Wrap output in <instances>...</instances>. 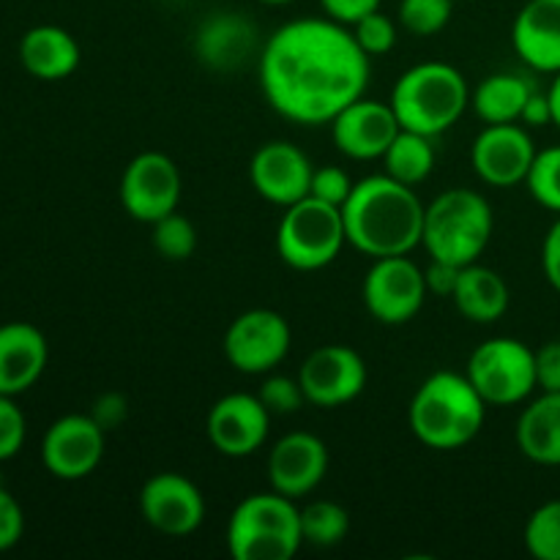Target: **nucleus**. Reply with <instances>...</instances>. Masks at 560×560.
Listing matches in <instances>:
<instances>
[{
    "label": "nucleus",
    "mask_w": 560,
    "mask_h": 560,
    "mask_svg": "<svg viewBox=\"0 0 560 560\" xmlns=\"http://www.w3.org/2000/svg\"><path fill=\"white\" fill-rule=\"evenodd\" d=\"M468 381L487 405L512 408L525 402L539 388L536 350L514 337H492L470 353Z\"/></svg>",
    "instance_id": "6e6552de"
},
{
    "label": "nucleus",
    "mask_w": 560,
    "mask_h": 560,
    "mask_svg": "<svg viewBox=\"0 0 560 560\" xmlns=\"http://www.w3.org/2000/svg\"><path fill=\"white\" fill-rule=\"evenodd\" d=\"M20 63L31 77L44 82L66 80L80 66V44L58 25H36L22 36Z\"/></svg>",
    "instance_id": "5701e85b"
},
{
    "label": "nucleus",
    "mask_w": 560,
    "mask_h": 560,
    "mask_svg": "<svg viewBox=\"0 0 560 560\" xmlns=\"http://www.w3.org/2000/svg\"><path fill=\"white\" fill-rule=\"evenodd\" d=\"M388 104L402 129L441 137L470 107V88L457 66L427 60V63L410 66L394 82Z\"/></svg>",
    "instance_id": "20e7f679"
},
{
    "label": "nucleus",
    "mask_w": 560,
    "mask_h": 560,
    "mask_svg": "<svg viewBox=\"0 0 560 560\" xmlns=\"http://www.w3.org/2000/svg\"><path fill=\"white\" fill-rule=\"evenodd\" d=\"M293 331L284 315L273 310H249L224 331V359L244 375H268L290 353Z\"/></svg>",
    "instance_id": "9d476101"
},
{
    "label": "nucleus",
    "mask_w": 560,
    "mask_h": 560,
    "mask_svg": "<svg viewBox=\"0 0 560 560\" xmlns=\"http://www.w3.org/2000/svg\"><path fill=\"white\" fill-rule=\"evenodd\" d=\"M534 88L517 74H490L470 91V107L485 124H517Z\"/></svg>",
    "instance_id": "a878e982"
},
{
    "label": "nucleus",
    "mask_w": 560,
    "mask_h": 560,
    "mask_svg": "<svg viewBox=\"0 0 560 560\" xmlns=\"http://www.w3.org/2000/svg\"><path fill=\"white\" fill-rule=\"evenodd\" d=\"M541 268H545V277L550 282V288L560 293V213L556 224L550 228V233L545 235V244H541Z\"/></svg>",
    "instance_id": "ea45409f"
},
{
    "label": "nucleus",
    "mask_w": 560,
    "mask_h": 560,
    "mask_svg": "<svg viewBox=\"0 0 560 560\" xmlns=\"http://www.w3.org/2000/svg\"><path fill=\"white\" fill-rule=\"evenodd\" d=\"M525 550L536 560H560V501H547L528 517Z\"/></svg>",
    "instance_id": "c85d7f7f"
},
{
    "label": "nucleus",
    "mask_w": 560,
    "mask_h": 560,
    "mask_svg": "<svg viewBox=\"0 0 560 560\" xmlns=\"http://www.w3.org/2000/svg\"><path fill=\"white\" fill-rule=\"evenodd\" d=\"M328 126H331V140L337 151L355 162L383 159V153L402 129L392 104L364 96L348 104Z\"/></svg>",
    "instance_id": "a211bd4d"
},
{
    "label": "nucleus",
    "mask_w": 560,
    "mask_h": 560,
    "mask_svg": "<svg viewBox=\"0 0 560 560\" xmlns=\"http://www.w3.org/2000/svg\"><path fill=\"white\" fill-rule=\"evenodd\" d=\"M370 74V55L348 25L331 16H306L277 27L260 52L262 93L293 124H331L364 96Z\"/></svg>",
    "instance_id": "f257e3e1"
},
{
    "label": "nucleus",
    "mask_w": 560,
    "mask_h": 560,
    "mask_svg": "<svg viewBox=\"0 0 560 560\" xmlns=\"http://www.w3.org/2000/svg\"><path fill=\"white\" fill-rule=\"evenodd\" d=\"M151 238L159 255H162L164 260H173V262L189 260L197 249L195 224L178 211L167 213V217H162L159 222H153Z\"/></svg>",
    "instance_id": "c756f323"
},
{
    "label": "nucleus",
    "mask_w": 560,
    "mask_h": 560,
    "mask_svg": "<svg viewBox=\"0 0 560 560\" xmlns=\"http://www.w3.org/2000/svg\"><path fill=\"white\" fill-rule=\"evenodd\" d=\"M230 558L235 560H290L304 545L301 509L282 492H255L233 509L228 520Z\"/></svg>",
    "instance_id": "423d86ee"
},
{
    "label": "nucleus",
    "mask_w": 560,
    "mask_h": 560,
    "mask_svg": "<svg viewBox=\"0 0 560 560\" xmlns=\"http://www.w3.org/2000/svg\"><path fill=\"white\" fill-rule=\"evenodd\" d=\"M495 228L492 206L474 189H446L424 208L421 246L432 260L448 266L479 262Z\"/></svg>",
    "instance_id": "39448f33"
},
{
    "label": "nucleus",
    "mask_w": 560,
    "mask_h": 560,
    "mask_svg": "<svg viewBox=\"0 0 560 560\" xmlns=\"http://www.w3.org/2000/svg\"><path fill=\"white\" fill-rule=\"evenodd\" d=\"M47 337L31 323L0 326V394L20 397L38 383L47 370Z\"/></svg>",
    "instance_id": "aec40b11"
},
{
    "label": "nucleus",
    "mask_w": 560,
    "mask_h": 560,
    "mask_svg": "<svg viewBox=\"0 0 560 560\" xmlns=\"http://www.w3.org/2000/svg\"><path fill=\"white\" fill-rule=\"evenodd\" d=\"M424 202L392 175H370L359 180L342 206L348 244L364 257L410 255L421 246L424 233Z\"/></svg>",
    "instance_id": "f03ea898"
},
{
    "label": "nucleus",
    "mask_w": 560,
    "mask_h": 560,
    "mask_svg": "<svg viewBox=\"0 0 560 560\" xmlns=\"http://www.w3.org/2000/svg\"><path fill=\"white\" fill-rule=\"evenodd\" d=\"M520 454L545 468L560 465V392H541L520 413L514 430Z\"/></svg>",
    "instance_id": "b1692460"
},
{
    "label": "nucleus",
    "mask_w": 560,
    "mask_h": 560,
    "mask_svg": "<svg viewBox=\"0 0 560 560\" xmlns=\"http://www.w3.org/2000/svg\"><path fill=\"white\" fill-rule=\"evenodd\" d=\"M27 424L22 410L16 408L14 397L9 394H0V463L5 459H14L16 454L25 446Z\"/></svg>",
    "instance_id": "f704fd0d"
},
{
    "label": "nucleus",
    "mask_w": 560,
    "mask_h": 560,
    "mask_svg": "<svg viewBox=\"0 0 560 560\" xmlns=\"http://www.w3.org/2000/svg\"><path fill=\"white\" fill-rule=\"evenodd\" d=\"M257 47V33L246 16L222 11L200 25L195 36V52L208 69L235 71L252 58Z\"/></svg>",
    "instance_id": "4be33fe9"
},
{
    "label": "nucleus",
    "mask_w": 560,
    "mask_h": 560,
    "mask_svg": "<svg viewBox=\"0 0 560 560\" xmlns=\"http://www.w3.org/2000/svg\"><path fill=\"white\" fill-rule=\"evenodd\" d=\"M364 359L348 345H323L312 350L299 370V383L306 402L315 408H342L361 397L366 388Z\"/></svg>",
    "instance_id": "f8f14e48"
},
{
    "label": "nucleus",
    "mask_w": 560,
    "mask_h": 560,
    "mask_svg": "<svg viewBox=\"0 0 560 560\" xmlns=\"http://www.w3.org/2000/svg\"><path fill=\"white\" fill-rule=\"evenodd\" d=\"M140 514L156 534L189 536L206 523V498L184 474H153L140 490Z\"/></svg>",
    "instance_id": "4468645a"
},
{
    "label": "nucleus",
    "mask_w": 560,
    "mask_h": 560,
    "mask_svg": "<svg viewBox=\"0 0 560 560\" xmlns=\"http://www.w3.org/2000/svg\"><path fill=\"white\" fill-rule=\"evenodd\" d=\"M312 175L315 167L310 156L288 140L266 142L257 148L249 162L252 189L279 208H290L293 202L310 197Z\"/></svg>",
    "instance_id": "f3484780"
},
{
    "label": "nucleus",
    "mask_w": 560,
    "mask_h": 560,
    "mask_svg": "<svg viewBox=\"0 0 560 560\" xmlns=\"http://www.w3.org/2000/svg\"><path fill=\"white\" fill-rule=\"evenodd\" d=\"M547 98H550V109H552V124L560 129V71L556 74V80H552L550 91H547Z\"/></svg>",
    "instance_id": "c03bdc74"
},
{
    "label": "nucleus",
    "mask_w": 560,
    "mask_h": 560,
    "mask_svg": "<svg viewBox=\"0 0 560 560\" xmlns=\"http://www.w3.org/2000/svg\"><path fill=\"white\" fill-rule=\"evenodd\" d=\"M268 432H271V413L257 394H228L208 410L206 435L224 457H252L268 441Z\"/></svg>",
    "instance_id": "dca6fc26"
},
{
    "label": "nucleus",
    "mask_w": 560,
    "mask_h": 560,
    "mask_svg": "<svg viewBox=\"0 0 560 560\" xmlns=\"http://www.w3.org/2000/svg\"><path fill=\"white\" fill-rule=\"evenodd\" d=\"M536 377L541 392H560V342L536 350Z\"/></svg>",
    "instance_id": "58836bf2"
},
{
    "label": "nucleus",
    "mask_w": 560,
    "mask_h": 560,
    "mask_svg": "<svg viewBox=\"0 0 560 560\" xmlns=\"http://www.w3.org/2000/svg\"><path fill=\"white\" fill-rule=\"evenodd\" d=\"M180 170L167 153H137L120 175V206L137 222L153 224L167 213L178 211L180 202Z\"/></svg>",
    "instance_id": "9b49d317"
},
{
    "label": "nucleus",
    "mask_w": 560,
    "mask_h": 560,
    "mask_svg": "<svg viewBox=\"0 0 560 560\" xmlns=\"http://www.w3.org/2000/svg\"><path fill=\"white\" fill-rule=\"evenodd\" d=\"M514 52L536 71H560V0H528L512 25Z\"/></svg>",
    "instance_id": "412c9836"
},
{
    "label": "nucleus",
    "mask_w": 560,
    "mask_h": 560,
    "mask_svg": "<svg viewBox=\"0 0 560 560\" xmlns=\"http://www.w3.org/2000/svg\"><path fill=\"white\" fill-rule=\"evenodd\" d=\"M323 11L331 20L342 22V25H355L361 16L372 14V11L381 9V0H320Z\"/></svg>",
    "instance_id": "4c0bfd02"
},
{
    "label": "nucleus",
    "mask_w": 560,
    "mask_h": 560,
    "mask_svg": "<svg viewBox=\"0 0 560 560\" xmlns=\"http://www.w3.org/2000/svg\"><path fill=\"white\" fill-rule=\"evenodd\" d=\"M328 474V446L315 432H288L268 454V481L273 492L301 501L323 485Z\"/></svg>",
    "instance_id": "6ab92c4d"
},
{
    "label": "nucleus",
    "mask_w": 560,
    "mask_h": 560,
    "mask_svg": "<svg viewBox=\"0 0 560 560\" xmlns=\"http://www.w3.org/2000/svg\"><path fill=\"white\" fill-rule=\"evenodd\" d=\"M487 408L468 375L441 370L416 388L408 405L410 432L432 452H457L476 441L485 427Z\"/></svg>",
    "instance_id": "7ed1b4c3"
},
{
    "label": "nucleus",
    "mask_w": 560,
    "mask_h": 560,
    "mask_svg": "<svg viewBox=\"0 0 560 560\" xmlns=\"http://www.w3.org/2000/svg\"><path fill=\"white\" fill-rule=\"evenodd\" d=\"M22 534H25V512L20 501L5 487H0V552L20 545Z\"/></svg>",
    "instance_id": "e433bc0d"
},
{
    "label": "nucleus",
    "mask_w": 560,
    "mask_h": 560,
    "mask_svg": "<svg viewBox=\"0 0 560 560\" xmlns=\"http://www.w3.org/2000/svg\"><path fill=\"white\" fill-rule=\"evenodd\" d=\"M520 120H523L525 126H530V129H539V126L552 124V109H550V98H547V93H539V91L530 93L528 102H525L523 118Z\"/></svg>",
    "instance_id": "37998d69"
},
{
    "label": "nucleus",
    "mask_w": 560,
    "mask_h": 560,
    "mask_svg": "<svg viewBox=\"0 0 560 560\" xmlns=\"http://www.w3.org/2000/svg\"><path fill=\"white\" fill-rule=\"evenodd\" d=\"M107 432L93 416L69 413L55 421L42 441V463L55 479H88L102 465Z\"/></svg>",
    "instance_id": "ddd939ff"
},
{
    "label": "nucleus",
    "mask_w": 560,
    "mask_h": 560,
    "mask_svg": "<svg viewBox=\"0 0 560 560\" xmlns=\"http://www.w3.org/2000/svg\"><path fill=\"white\" fill-rule=\"evenodd\" d=\"M525 186L541 208L560 213V145L536 153Z\"/></svg>",
    "instance_id": "7c9ffc66"
},
{
    "label": "nucleus",
    "mask_w": 560,
    "mask_h": 560,
    "mask_svg": "<svg viewBox=\"0 0 560 560\" xmlns=\"http://www.w3.org/2000/svg\"><path fill=\"white\" fill-rule=\"evenodd\" d=\"M457 273H459L457 266H448V262L432 260V266L424 271L427 288H430V293H438V295H446V299H452L454 284H457Z\"/></svg>",
    "instance_id": "79ce46f5"
},
{
    "label": "nucleus",
    "mask_w": 560,
    "mask_h": 560,
    "mask_svg": "<svg viewBox=\"0 0 560 560\" xmlns=\"http://www.w3.org/2000/svg\"><path fill=\"white\" fill-rule=\"evenodd\" d=\"M355 42L364 49L366 55H386L392 52L394 44H397V25L388 14H383L381 9L372 11V14L361 16L355 25H350Z\"/></svg>",
    "instance_id": "72a5a7b5"
},
{
    "label": "nucleus",
    "mask_w": 560,
    "mask_h": 560,
    "mask_svg": "<svg viewBox=\"0 0 560 560\" xmlns=\"http://www.w3.org/2000/svg\"><path fill=\"white\" fill-rule=\"evenodd\" d=\"M257 397H260V402L266 405L271 416H293L299 413L301 405L306 402L299 377H288V375L266 377V381L260 383Z\"/></svg>",
    "instance_id": "473e14b6"
},
{
    "label": "nucleus",
    "mask_w": 560,
    "mask_h": 560,
    "mask_svg": "<svg viewBox=\"0 0 560 560\" xmlns=\"http://www.w3.org/2000/svg\"><path fill=\"white\" fill-rule=\"evenodd\" d=\"M534 137L520 124H487L470 145V167L487 186L525 184L536 159Z\"/></svg>",
    "instance_id": "2eb2a0df"
},
{
    "label": "nucleus",
    "mask_w": 560,
    "mask_h": 560,
    "mask_svg": "<svg viewBox=\"0 0 560 560\" xmlns=\"http://www.w3.org/2000/svg\"><path fill=\"white\" fill-rule=\"evenodd\" d=\"M345 244L348 235L339 206L310 195L284 208L277 230V252L290 268L304 273L320 271L342 255Z\"/></svg>",
    "instance_id": "0eeeda50"
},
{
    "label": "nucleus",
    "mask_w": 560,
    "mask_h": 560,
    "mask_svg": "<svg viewBox=\"0 0 560 560\" xmlns=\"http://www.w3.org/2000/svg\"><path fill=\"white\" fill-rule=\"evenodd\" d=\"M353 178L348 175V170L342 167H320L315 170V175H312V197H317V200L323 202H331V206H345V200L350 197V191H353Z\"/></svg>",
    "instance_id": "c9c22d12"
},
{
    "label": "nucleus",
    "mask_w": 560,
    "mask_h": 560,
    "mask_svg": "<svg viewBox=\"0 0 560 560\" xmlns=\"http://www.w3.org/2000/svg\"><path fill=\"white\" fill-rule=\"evenodd\" d=\"M383 167H386V175H392L399 184L419 186L435 170L432 137L419 135V131L399 129V135L394 137L388 151L383 153Z\"/></svg>",
    "instance_id": "bb28decb"
},
{
    "label": "nucleus",
    "mask_w": 560,
    "mask_h": 560,
    "mask_svg": "<svg viewBox=\"0 0 560 560\" xmlns=\"http://www.w3.org/2000/svg\"><path fill=\"white\" fill-rule=\"evenodd\" d=\"M397 14L405 31L427 38L448 25L454 14V0H402Z\"/></svg>",
    "instance_id": "2f4dec72"
},
{
    "label": "nucleus",
    "mask_w": 560,
    "mask_h": 560,
    "mask_svg": "<svg viewBox=\"0 0 560 560\" xmlns=\"http://www.w3.org/2000/svg\"><path fill=\"white\" fill-rule=\"evenodd\" d=\"M452 301L465 320L490 326L506 315L509 288L498 271L481 266V262H470V266L459 268Z\"/></svg>",
    "instance_id": "393cba45"
},
{
    "label": "nucleus",
    "mask_w": 560,
    "mask_h": 560,
    "mask_svg": "<svg viewBox=\"0 0 560 560\" xmlns=\"http://www.w3.org/2000/svg\"><path fill=\"white\" fill-rule=\"evenodd\" d=\"M350 534L348 509L334 501H312L301 509V536L304 545L312 547H337Z\"/></svg>",
    "instance_id": "cd10ccee"
},
{
    "label": "nucleus",
    "mask_w": 560,
    "mask_h": 560,
    "mask_svg": "<svg viewBox=\"0 0 560 560\" xmlns=\"http://www.w3.org/2000/svg\"><path fill=\"white\" fill-rule=\"evenodd\" d=\"M427 293L430 288H427L424 268H419V262L410 260L408 255L372 260V268L361 284L366 312L383 326H405L413 320L424 306Z\"/></svg>",
    "instance_id": "1a4fd4ad"
},
{
    "label": "nucleus",
    "mask_w": 560,
    "mask_h": 560,
    "mask_svg": "<svg viewBox=\"0 0 560 560\" xmlns=\"http://www.w3.org/2000/svg\"><path fill=\"white\" fill-rule=\"evenodd\" d=\"M266 5H284V3H293V0H260Z\"/></svg>",
    "instance_id": "a18cd8bd"
},
{
    "label": "nucleus",
    "mask_w": 560,
    "mask_h": 560,
    "mask_svg": "<svg viewBox=\"0 0 560 560\" xmlns=\"http://www.w3.org/2000/svg\"><path fill=\"white\" fill-rule=\"evenodd\" d=\"M126 413H129V402H126L120 394H104V397L96 399V405H93V419L102 424L104 432L115 430L118 424H124Z\"/></svg>",
    "instance_id": "a19ab883"
}]
</instances>
